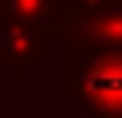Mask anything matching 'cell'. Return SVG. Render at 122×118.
Masks as SVG:
<instances>
[{"label":"cell","instance_id":"6da1fadb","mask_svg":"<svg viewBox=\"0 0 122 118\" xmlns=\"http://www.w3.org/2000/svg\"><path fill=\"white\" fill-rule=\"evenodd\" d=\"M63 75L87 114H122V47H63Z\"/></svg>","mask_w":122,"mask_h":118},{"label":"cell","instance_id":"7a4b0ae2","mask_svg":"<svg viewBox=\"0 0 122 118\" xmlns=\"http://www.w3.org/2000/svg\"><path fill=\"white\" fill-rule=\"evenodd\" d=\"M51 47H59V43H55V36L47 28L0 12V67L12 79H24L32 67L47 63Z\"/></svg>","mask_w":122,"mask_h":118},{"label":"cell","instance_id":"3957f363","mask_svg":"<svg viewBox=\"0 0 122 118\" xmlns=\"http://www.w3.org/2000/svg\"><path fill=\"white\" fill-rule=\"evenodd\" d=\"M63 47H122V0H98L63 16Z\"/></svg>","mask_w":122,"mask_h":118},{"label":"cell","instance_id":"277c9868","mask_svg":"<svg viewBox=\"0 0 122 118\" xmlns=\"http://www.w3.org/2000/svg\"><path fill=\"white\" fill-rule=\"evenodd\" d=\"M0 12L47 28L51 36H55V43L63 47V16H67L63 12V0H0Z\"/></svg>","mask_w":122,"mask_h":118},{"label":"cell","instance_id":"5b68a950","mask_svg":"<svg viewBox=\"0 0 122 118\" xmlns=\"http://www.w3.org/2000/svg\"><path fill=\"white\" fill-rule=\"evenodd\" d=\"M98 0H63V12H79V8H91Z\"/></svg>","mask_w":122,"mask_h":118}]
</instances>
